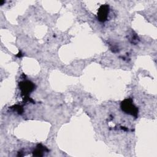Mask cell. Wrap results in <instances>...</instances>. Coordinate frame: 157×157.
Here are the masks:
<instances>
[{
    "instance_id": "6da1fadb",
    "label": "cell",
    "mask_w": 157,
    "mask_h": 157,
    "mask_svg": "<svg viewBox=\"0 0 157 157\" xmlns=\"http://www.w3.org/2000/svg\"><path fill=\"white\" fill-rule=\"evenodd\" d=\"M121 108L123 111L125 113L130 114L136 118L137 117L138 109L133 104L132 101L131 99H126L123 101L121 103Z\"/></svg>"
},
{
    "instance_id": "7a4b0ae2",
    "label": "cell",
    "mask_w": 157,
    "mask_h": 157,
    "mask_svg": "<svg viewBox=\"0 0 157 157\" xmlns=\"http://www.w3.org/2000/svg\"><path fill=\"white\" fill-rule=\"evenodd\" d=\"M109 13V6L107 4L102 5L98 12V19L99 21L104 22L107 20Z\"/></svg>"
},
{
    "instance_id": "3957f363",
    "label": "cell",
    "mask_w": 157,
    "mask_h": 157,
    "mask_svg": "<svg viewBox=\"0 0 157 157\" xmlns=\"http://www.w3.org/2000/svg\"><path fill=\"white\" fill-rule=\"evenodd\" d=\"M19 86L21 90V93L27 96L28 94L31 93L34 88V85L30 81H23L19 83Z\"/></svg>"
},
{
    "instance_id": "277c9868",
    "label": "cell",
    "mask_w": 157,
    "mask_h": 157,
    "mask_svg": "<svg viewBox=\"0 0 157 157\" xmlns=\"http://www.w3.org/2000/svg\"><path fill=\"white\" fill-rule=\"evenodd\" d=\"M41 145H38L37 148L35 150L34 152V155L35 156H42V151L44 150V147H40Z\"/></svg>"
}]
</instances>
